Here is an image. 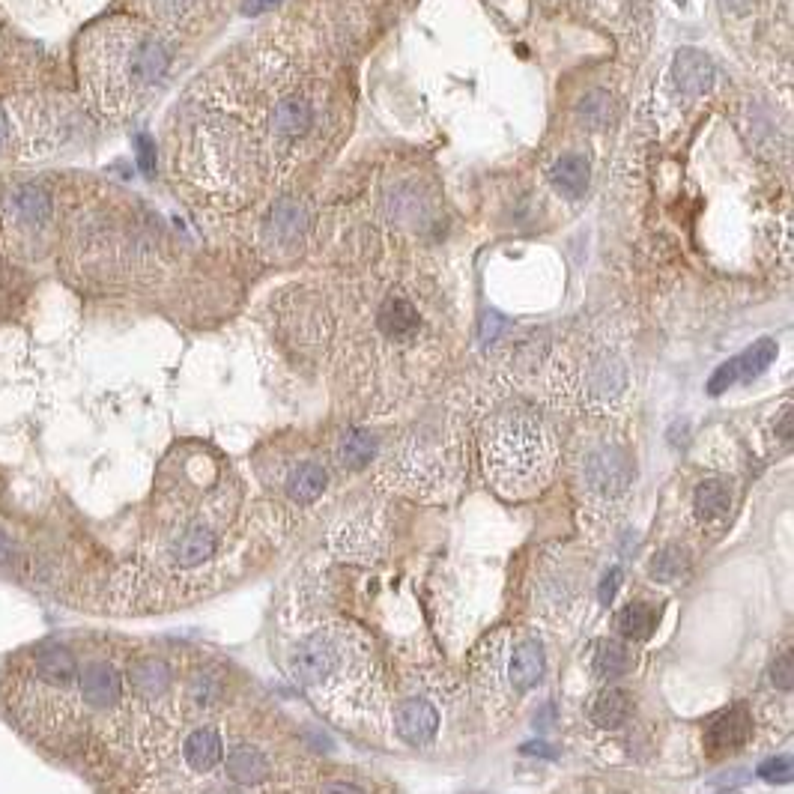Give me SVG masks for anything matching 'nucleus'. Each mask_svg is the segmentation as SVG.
<instances>
[{
	"mask_svg": "<svg viewBox=\"0 0 794 794\" xmlns=\"http://www.w3.org/2000/svg\"><path fill=\"white\" fill-rule=\"evenodd\" d=\"M81 75L93 105L114 120L132 117L171 69L162 36L138 21H108L84 39Z\"/></svg>",
	"mask_w": 794,
	"mask_h": 794,
	"instance_id": "obj_1",
	"label": "nucleus"
},
{
	"mask_svg": "<svg viewBox=\"0 0 794 794\" xmlns=\"http://www.w3.org/2000/svg\"><path fill=\"white\" fill-rule=\"evenodd\" d=\"M484 469L499 493L529 496L541 490L556 463V442L550 427L523 406L496 412L484 424Z\"/></svg>",
	"mask_w": 794,
	"mask_h": 794,
	"instance_id": "obj_2",
	"label": "nucleus"
},
{
	"mask_svg": "<svg viewBox=\"0 0 794 794\" xmlns=\"http://www.w3.org/2000/svg\"><path fill=\"white\" fill-rule=\"evenodd\" d=\"M290 675L323 705L371 696V648L350 624H329L290 651Z\"/></svg>",
	"mask_w": 794,
	"mask_h": 794,
	"instance_id": "obj_3",
	"label": "nucleus"
},
{
	"mask_svg": "<svg viewBox=\"0 0 794 794\" xmlns=\"http://www.w3.org/2000/svg\"><path fill=\"white\" fill-rule=\"evenodd\" d=\"M630 478H633L630 460L615 445L595 448L583 463V490H586L589 502H595L597 508L618 502L627 493Z\"/></svg>",
	"mask_w": 794,
	"mask_h": 794,
	"instance_id": "obj_4",
	"label": "nucleus"
},
{
	"mask_svg": "<svg viewBox=\"0 0 794 794\" xmlns=\"http://www.w3.org/2000/svg\"><path fill=\"white\" fill-rule=\"evenodd\" d=\"M624 392H627V368L618 356L600 353L586 365L580 380V395L586 406L609 409L624 397Z\"/></svg>",
	"mask_w": 794,
	"mask_h": 794,
	"instance_id": "obj_5",
	"label": "nucleus"
},
{
	"mask_svg": "<svg viewBox=\"0 0 794 794\" xmlns=\"http://www.w3.org/2000/svg\"><path fill=\"white\" fill-rule=\"evenodd\" d=\"M314 105L308 96L302 93H281L269 111V132H272V141L278 144H293V141H302L311 129H314Z\"/></svg>",
	"mask_w": 794,
	"mask_h": 794,
	"instance_id": "obj_6",
	"label": "nucleus"
},
{
	"mask_svg": "<svg viewBox=\"0 0 794 794\" xmlns=\"http://www.w3.org/2000/svg\"><path fill=\"white\" fill-rule=\"evenodd\" d=\"M774 359H777V341L762 338V341H756L750 350H744L738 359L720 365V368L714 371L711 383H708V392H711V395H723L726 389H732V386L741 383V380H756L759 374H765V371L774 365Z\"/></svg>",
	"mask_w": 794,
	"mask_h": 794,
	"instance_id": "obj_7",
	"label": "nucleus"
},
{
	"mask_svg": "<svg viewBox=\"0 0 794 794\" xmlns=\"http://www.w3.org/2000/svg\"><path fill=\"white\" fill-rule=\"evenodd\" d=\"M397 735L412 744V747H424L433 741L436 729H439V711L424 702V699H406L395 714Z\"/></svg>",
	"mask_w": 794,
	"mask_h": 794,
	"instance_id": "obj_8",
	"label": "nucleus"
},
{
	"mask_svg": "<svg viewBox=\"0 0 794 794\" xmlns=\"http://www.w3.org/2000/svg\"><path fill=\"white\" fill-rule=\"evenodd\" d=\"M78 687H81V696L87 705L93 708H111L120 702L123 696V681H120V672L105 663V660H96V663H87L84 672L78 675Z\"/></svg>",
	"mask_w": 794,
	"mask_h": 794,
	"instance_id": "obj_9",
	"label": "nucleus"
},
{
	"mask_svg": "<svg viewBox=\"0 0 794 794\" xmlns=\"http://www.w3.org/2000/svg\"><path fill=\"white\" fill-rule=\"evenodd\" d=\"M753 732V720L747 708H729L726 714L714 717L708 732H705V744L711 753H729L747 744Z\"/></svg>",
	"mask_w": 794,
	"mask_h": 794,
	"instance_id": "obj_10",
	"label": "nucleus"
},
{
	"mask_svg": "<svg viewBox=\"0 0 794 794\" xmlns=\"http://www.w3.org/2000/svg\"><path fill=\"white\" fill-rule=\"evenodd\" d=\"M675 84L687 96H702L714 87V63L696 48H681L675 54Z\"/></svg>",
	"mask_w": 794,
	"mask_h": 794,
	"instance_id": "obj_11",
	"label": "nucleus"
},
{
	"mask_svg": "<svg viewBox=\"0 0 794 794\" xmlns=\"http://www.w3.org/2000/svg\"><path fill=\"white\" fill-rule=\"evenodd\" d=\"M308 227V212L299 200L284 198L278 200L272 209H269V218H266V239L272 245H290L296 242Z\"/></svg>",
	"mask_w": 794,
	"mask_h": 794,
	"instance_id": "obj_12",
	"label": "nucleus"
},
{
	"mask_svg": "<svg viewBox=\"0 0 794 794\" xmlns=\"http://www.w3.org/2000/svg\"><path fill=\"white\" fill-rule=\"evenodd\" d=\"M269 759L260 747L251 744H236L227 753V777L239 786H257L269 777Z\"/></svg>",
	"mask_w": 794,
	"mask_h": 794,
	"instance_id": "obj_13",
	"label": "nucleus"
},
{
	"mask_svg": "<svg viewBox=\"0 0 794 794\" xmlns=\"http://www.w3.org/2000/svg\"><path fill=\"white\" fill-rule=\"evenodd\" d=\"M544 651H541V645L538 642H523L517 651H514V657H511V663H508V678H511V684L520 690V693H529L532 687H538L541 684V678H544Z\"/></svg>",
	"mask_w": 794,
	"mask_h": 794,
	"instance_id": "obj_14",
	"label": "nucleus"
},
{
	"mask_svg": "<svg viewBox=\"0 0 794 794\" xmlns=\"http://www.w3.org/2000/svg\"><path fill=\"white\" fill-rule=\"evenodd\" d=\"M183 756H186V765H189L192 771H198V774L212 771V768L221 762V756H224L221 735H218L215 729H209V726L195 729V732L186 738V744H183Z\"/></svg>",
	"mask_w": 794,
	"mask_h": 794,
	"instance_id": "obj_15",
	"label": "nucleus"
},
{
	"mask_svg": "<svg viewBox=\"0 0 794 794\" xmlns=\"http://www.w3.org/2000/svg\"><path fill=\"white\" fill-rule=\"evenodd\" d=\"M732 508V490L726 481L720 478H711V481H702L693 493V514L699 523H714L720 517H726V511Z\"/></svg>",
	"mask_w": 794,
	"mask_h": 794,
	"instance_id": "obj_16",
	"label": "nucleus"
},
{
	"mask_svg": "<svg viewBox=\"0 0 794 794\" xmlns=\"http://www.w3.org/2000/svg\"><path fill=\"white\" fill-rule=\"evenodd\" d=\"M630 711H633L630 693L621 687H606L592 702V723L600 729H618V726H624Z\"/></svg>",
	"mask_w": 794,
	"mask_h": 794,
	"instance_id": "obj_17",
	"label": "nucleus"
},
{
	"mask_svg": "<svg viewBox=\"0 0 794 794\" xmlns=\"http://www.w3.org/2000/svg\"><path fill=\"white\" fill-rule=\"evenodd\" d=\"M550 180L568 198H580L586 192V186H589V162L583 156H577V153H568V156L553 162Z\"/></svg>",
	"mask_w": 794,
	"mask_h": 794,
	"instance_id": "obj_18",
	"label": "nucleus"
},
{
	"mask_svg": "<svg viewBox=\"0 0 794 794\" xmlns=\"http://www.w3.org/2000/svg\"><path fill=\"white\" fill-rule=\"evenodd\" d=\"M215 553V532L209 526H192L174 547V562L180 568H198Z\"/></svg>",
	"mask_w": 794,
	"mask_h": 794,
	"instance_id": "obj_19",
	"label": "nucleus"
},
{
	"mask_svg": "<svg viewBox=\"0 0 794 794\" xmlns=\"http://www.w3.org/2000/svg\"><path fill=\"white\" fill-rule=\"evenodd\" d=\"M380 329L389 338H397V341L415 335V329H418V311H415V305L409 299H403V296L386 299V305L380 308Z\"/></svg>",
	"mask_w": 794,
	"mask_h": 794,
	"instance_id": "obj_20",
	"label": "nucleus"
},
{
	"mask_svg": "<svg viewBox=\"0 0 794 794\" xmlns=\"http://www.w3.org/2000/svg\"><path fill=\"white\" fill-rule=\"evenodd\" d=\"M326 469L320 463H302L293 469L290 481H287V493L296 505H311L323 496L326 490Z\"/></svg>",
	"mask_w": 794,
	"mask_h": 794,
	"instance_id": "obj_21",
	"label": "nucleus"
},
{
	"mask_svg": "<svg viewBox=\"0 0 794 794\" xmlns=\"http://www.w3.org/2000/svg\"><path fill=\"white\" fill-rule=\"evenodd\" d=\"M36 672H39L45 681H51V684H72V681L78 678V663H75V657H72L69 648H63V645H48V648H42L39 657H36Z\"/></svg>",
	"mask_w": 794,
	"mask_h": 794,
	"instance_id": "obj_22",
	"label": "nucleus"
},
{
	"mask_svg": "<svg viewBox=\"0 0 794 794\" xmlns=\"http://www.w3.org/2000/svg\"><path fill=\"white\" fill-rule=\"evenodd\" d=\"M9 209L24 224H42L51 215V195L42 186H21L9 200Z\"/></svg>",
	"mask_w": 794,
	"mask_h": 794,
	"instance_id": "obj_23",
	"label": "nucleus"
},
{
	"mask_svg": "<svg viewBox=\"0 0 794 794\" xmlns=\"http://www.w3.org/2000/svg\"><path fill=\"white\" fill-rule=\"evenodd\" d=\"M132 684H135V690H138L144 699H159V696H165V690L171 687V669H168L165 660H159V657H147V660L135 663V669H132Z\"/></svg>",
	"mask_w": 794,
	"mask_h": 794,
	"instance_id": "obj_24",
	"label": "nucleus"
},
{
	"mask_svg": "<svg viewBox=\"0 0 794 794\" xmlns=\"http://www.w3.org/2000/svg\"><path fill=\"white\" fill-rule=\"evenodd\" d=\"M633 666V657L624 642L618 639H600L592 654V669L597 678H621Z\"/></svg>",
	"mask_w": 794,
	"mask_h": 794,
	"instance_id": "obj_25",
	"label": "nucleus"
},
{
	"mask_svg": "<svg viewBox=\"0 0 794 794\" xmlns=\"http://www.w3.org/2000/svg\"><path fill=\"white\" fill-rule=\"evenodd\" d=\"M377 454V436L368 430H347L338 448V460L347 469H362L374 460Z\"/></svg>",
	"mask_w": 794,
	"mask_h": 794,
	"instance_id": "obj_26",
	"label": "nucleus"
},
{
	"mask_svg": "<svg viewBox=\"0 0 794 794\" xmlns=\"http://www.w3.org/2000/svg\"><path fill=\"white\" fill-rule=\"evenodd\" d=\"M615 624H618V630L627 639L645 642V639H651V633L657 627V609H651L648 603H627L618 612V621Z\"/></svg>",
	"mask_w": 794,
	"mask_h": 794,
	"instance_id": "obj_27",
	"label": "nucleus"
},
{
	"mask_svg": "<svg viewBox=\"0 0 794 794\" xmlns=\"http://www.w3.org/2000/svg\"><path fill=\"white\" fill-rule=\"evenodd\" d=\"M687 568H690L687 553L678 550V547H666L660 556H654V562H651V577H654L657 583H678V580L687 574Z\"/></svg>",
	"mask_w": 794,
	"mask_h": 794,
	"instance_id": "obj_28",
	"label": "nucleus"
},
{
	"mask_svg": "<svg viewBox=\"0 0 794 794\" xmlns=\"http://www.w3.org/2000/svg\"><path fill=\"white\" fill-rule=\"evenodd\" d=\"M580 114H583V120H586L589 126H603V123H609V117H612V102H609L606 93L597 90V93H592V96L583 99Z\"/></svg>",
	"mask_w": 794,
	"mask_h": 794,
	"instance_id": "obj_29",
	"label": "nucleus"
},
{
	"mask_svg": "<svg viewBox=\"0 0 794 794\" xmlns=\"http://www.w3.org/2000/svg\"><path fill=\"white\" fill-rule=\"evenodd\" d=\"M759 777L765 783H774V786H786L792 783V759L789 756H777V759H768L759 765Z\"/></svg>",
	"mask_w": 794,
	"mask_h": 794,
	"instance_id": "obj_30",
	"label": "nucleus"
},
{
	"mask_svg": "<svg viewBox=\"0 0 794 794\" xmlns=\"http://www.w3.org/2000/svg\"><path fill=\"white\" fill-rule=\"evenodd\" d=\"M771 681H774V687H780V690H792L794 684V663H792V651H783L777 660H774V666H771Z\"/></svg>",
	"mask_w": 794,
	"mask_h": 794,
	"instance_id": "obj_31",
	"label": "nucleus"
},
{
	"mask_svg": "<svg viewBox=\"0 0 794 794\" xmlns=\"http://www.w3.org/2000/svg\"><path fill=\"white\" fill-rule=\"evenodd\" d=\"M505 329H508V320H505V317H499L496 311H487V314H484V341H487V344L496 341Z\"/></svg>",
	"mask_w": 794,
	"mask_h": 794,
	"instance_id": "obj_32",
	"label": "nucleus"
},
{
	"mask_svg": "<svg viewBox=\"0 0 794 794\" xmlns=\"http://www.w3.org/2000/svg\"><path fill=\"white\" fill-rule=\"evenodd\" d=\"M618 586H621V571L618 568H612L606 577H603V583H600V603H612V597H615V592H618Z\"/></svg>",
	"mask_w": 794,
	"mask_h": 794,
	"instance_id": "obj_33",
	"label": "nucleus"
},
{
	"mask_svg": "<svg viewBox=\"0 0 794 794\" xmlns=\"http://www.w3.org/2000/svg\"><path fill=\"white\" fill-rule=\"evenodd\" d=\"M138 162H141L144 174H153V168H156V150H153V141L150 138H138Z\"/></svg>",
	"mask_w": 794,
	"mask_h": 794,
	"instance_id": "obj_34",
	"label": "nucleus"
},
{
	"mask_svg": "<svg viewBox=\"0 0 794 794\" xmlns=\"http://www.w3.org/2000/svg\"><path fill=\"white\" fill-rule=\"evenodd\" d=\"M320 794H365L359 786H353V783H326L323 789H320Z\"/></svg>",
	"mask_w": 794,
	"mask_h": 794,
	"instance_id": "obj_35",
	"label": "nucleus"
},
{
	"mask_svg": "<svg viewBox=\"0 0 794 794\" xmlns=\"http://www.w3.org/2000/svg\"><path fill=\"white\" fill-rule=\"evenodd\" d=\"M18 556V550H15V544L0 532V565H9L12 559Z\"/></svg>",
	"mask_w": 794,
	"mask_h": 794,
	"instance_id": "obj_36",
	"label": "nucleus"
},
{
	"mask_svg": "<svg viewBox=\"0 0 794 794\" xmlns=\"http://www.w3.org/2000/svg\"><path fill=\"white\" fill-rule=\"evenodd\" d=\"M777 430H780V436H783L786 442L792 439V409H783V418H780V427H777Z\"/></svg>",
	"mask_w": 794,
	"mask_h": 794,
	"instance_id": "obj_37",
	"label": "nucleus"
},
{
	"mask_svg": "<svg viewBox=\"0 0 794 794\" xmlns=\"http://www.w3.org/2000/svg\"><path fill=\"white\" fill-rule=\"evenodd\" d=\"M9 135H12V126H9V117H6V111L0 108V150L9 144Z\"/></svg>",
	"mask_w": 794,
	"mask_h": 794,
	"instance_id": "obj_38",
	"label": "nucleus"
},
{
	"mask_svg": "<svg viewBox=\"0 0 794 794\" xmlns=\"http://www.w3.org/2000/svg\"><path fill=\"white\" fill-rule=\"evenodd\" d=\"M278 0H248L245 3V12L248 15H257V12H263V9H269V6H275Z\"/></svg>",
	"mask_w": 794,
	"mask_h": 794,
	"instance_id": "obj_39",
	"label": "nucleus"
},
{
	"mask_svg": "<svg viewBox=\"0 0 794 794\" xmlns=\"http://www.w3.org/2000/svg\"><path fill=\"white\" fill-rule=\"evenodd\" d=\"M729 12H735V15H744L747 9H750V0H720Z\"/></svg>",
	"mask_w": 794,
	"mask_h": 794,
	"instance_id": "obj_40",
	"label": "nucleus"
},
{
	"mask_svg": "<svg viewBox=\"0 0 794 794\" xmlns=\"http://www.w3.org/2000/svg\"><path fill=\"white\" fill-rule=\"evenodd\" d=\"M523 750H526V753H538V756H547V759H553V756H556V750H547V744H526Z\"/></svg>",
	"mask_w": 794,
	"mask_h": 794,
	"instance_id": "obj_41",
	"label": "nucleus"
}]
</instances>
